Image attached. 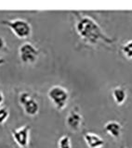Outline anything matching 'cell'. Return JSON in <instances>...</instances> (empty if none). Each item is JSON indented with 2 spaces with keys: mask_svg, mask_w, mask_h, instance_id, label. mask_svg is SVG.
I'll return each mask as SVG.
<instances>
[{
  "mask_svg": "<svg viewBox=\"0 0 132 148\" xmlns=\"http://www.w3.org/2000/svg\"><path fill=\"white\" fill-rule=\"evenodd\" d=\"M19 56L24 64H33L38 58L39 50L31 43H24L19 48Z\"/></svg>",
  "mask_w": 132,
  "mask_h": 148,
  "instance_id": "cell-4",
  "label": "cell"
},
{
  "mask_svg": "<svg viewBox=\"0 0 132 148\" xmlns=\"http://www.w3.org/2000/svg\"><path fill=\"white\" fill-rule=\"evenodd\" d=\"M82 124V116L75 110H71L67 118H66V125L72 131H77Z\"/></svg>",
  "mask_w": 132,
  "mask_h": 148,
  "instance_id": "cell-6",
  "label": "cell"
},
{
  "mask_svg": "<svg viewBox=\"0 0 132 148\" xmlns=\"http://www.w3.org/2000/svg\"><path fill=\"white\" fill-rule=\"evenodd\" d=\"M104 130L110 136L115 139H118L121 135L122 126L119 122L115 121V120H111V121H108L105 124Z\"/></svg>",
  "mask_w": 132,
  "mask_h": 148,
  "instance_id": "cell-8",
  "label": "cell"
},
{
  "mask_svg": "<svg viewBox=\"0 0 132 148\" xmlns=\"http://www.w3.org/2000/svg\"><path fill=\"white\" fill-rule=\"evenodd\" d=\"M3 101H4V95H3V94H2V92L0 91V106L2 105Z\"/></svg>",
  "mask_w": 132,
  "mask_h": 148,
  "instance_id": "cell-16",
  "label": "cell"
},
{
  "mask_svg": "<svg viewBox=\"0 0 132 148\" xmlns=\"http://www.w3.org/2000/svg\"><path fill=\"white\" fill-rule=\"evenodd\" d=\"M8 116H9V111L8 108H6V106L0 108V125L6 121L8 118Z\"/></svg>",
  "mask_w": 132,
  "mask_h": 148,
  "instance_id": "cell-13",
  "label": "cell"
},
{
  "mask_svg": "<svg viewBox=\"0 0 132 148\" xmlns=\"http://www.w3.org/2000/svg\"><path fill=\"white\" fill-rule=\"evenodd\" d=\"M112 95L117 106L123 105L126 100V96H128V95H126V90L121 86L115 87L114 89H113Z\"/></svg>",
  "mask_w": 132,
  "mask_h": 148,
  "instance_id": "cell-10",
  "label": "cell"
},
{
  "mask_svg": "<svg viewBox=\"0 0 132 148\" xmlns=\"http://www.w3.org/2000/svg\"><path fill=\"white\" fill-rule=\"evenodd\" d=\"M5 46H6V42L2 37H0V51H2L5 48Z\"/></svg>",
  "mask_w": 132,
  "mask_h": 148,
  "instance_id": "cell-15",
  "label": "cell"
},
{
  "mask_svg": "<svg viewBox=\"0 0 132 148\" xmlns=\"http://www.w3.org/2000/svg\"><path fill=\"white\" fill-rule=\"evenodd\" d=\"M1 24L8 26L16 37L19 39H26L31 36L32 26L29 22L22 18H14V20H4Z\"/></svg>",
  "mask_w": 132,
  "mask_h": 148,
  "instance_id": "cell-2",
  "label": "cell"
},
{
  "mask_svg": "<svg viewBox=\"0 0 132 148\" xmlns=\"http://www.w3.org/2000/svg\"><path fill=\"white\" fill-rule=\"evenodd\" d=\"M12 137L17 145L22 148H27L30 141V126L24 125L21 128L13 130Z\"/></svg>",
  "mask_w": 132,
  "mask_h": 148,
  "instance_id": "cell-5",
  "label": "cell"
},
{
  "mask_svg": "<svg viewBox=\"0 0 132 148\" xmlns=\"http://www.w3.org/2000/svg\"><path fill=\"white\" fill-rule=\"evenodd\" d=\"M84 140L86 142L88 148H101L104 145L103 139L98 134L93 132H87L84 134Z\"/></svg>",
  "mask_w": 132,
  "mask_h": 148,
  "instance_id": "cell-7",
  "label": "cell"
},
{
  "mask_svg": "<svg viewBox=\"0 0 132 148\" xmlns=\"http://www.w3.org/2000/svg\"><path fill=\"white\" fill-rule=\"evenodd\" d=\"M48 96L50 102L58 110H63L67 106L70 98L68 90L60 85H54L50 87L48 92Z\"/></svg>",
  "mask_w": 132,
  "mask_h": 148,
  "instance_id": "cell-3",
  "label": "cell"
},
{
  "mask_svg": "<svg viewBox=\"0 0 132 148\" xmlns=\"http://www.w3.org/2000/svg\"><path fill=\"white\" fill-rule=\"evenodd\" d=\"M121 50L125 58L128 59H132V40L128 41L122 45Z\"/></svg>",
  "mask_w": 132,
  "mask_h": 148,
  "instance_id": "cell-11",
  "label": "cell"
},
{
  "mask_svg": "<svg viewBox=\"0 0 132 148\" xmlns=\"http://www.w3.org/2000/svg\"><path fill=\"white\" fill-rule=\"evenodd\" d=\"M59 148H72V143H71V139L69 136L63 135L60 138L58 142Z\"/></svg>",
  "mask_w": 132,
  "mask_h": 148,
  "instance_id": "cell-12",
  "label": "cell"
},
{
  "mask_svg": "<svg viewBox=\"0 0 132 148\" xmlns=\"http://www.w3.org/2000/svg\"><path fill=\"white\" fill-rule=\"evenodd\" d=\"M75 30L86 43L92 45H98L100 42L111 45L115 41L106 35L98 22L89 16H78L75 23Z\"/></svg>",
  "mask_w": 132,
  "mask_h": 148,
  "instance_id": "cell-1",
  "label": "cell"
},
{
  "mask_svg": "<svg viewBox=\"0 0 132 148\" xmlns=\"http://www.w3.org/2000/svg\"><path fill=\"white\" fill-rule=\"evenodd\" d=\"M31 95L29 94V92H22L20 94V96H19V102H20L21 105H23L25 103L26 101H28L30 98H31Z\"/></svg>",
  "mask_w": 132,
  "mask_h": 148,
  "instance_id": "cell-14",
  "label": "cell"
},
{
  "mask_svg": "<svg viewBox=\"0 0 132 148\" xmlns=\"http://www.w3.org/2000/svg\"><path fill=\"white\" fill-rule=\"evenodd\" d=\"M22 106L25 114H27L28 116H31V117L35 116L39 111V105L37 103V101L35 100L33 97H31L29 100L26 101L25 103Z\"/></svg>",
  "mask_w": 132,
  "mask_h": 148,
  "instance_id": "cell-9",
  "label": "cell"
}]
</instances>
